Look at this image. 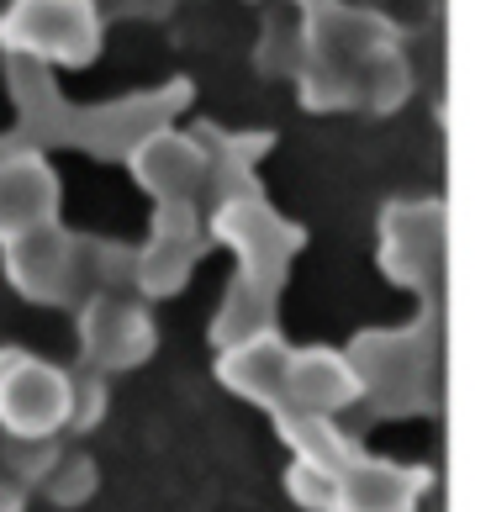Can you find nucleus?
<instances>
[{"label":"nucleus","instance_id":"nucleus-1","mask_svg":"<svg viewBox=\"0 0 491 512\" xmlns=\"http://www.w3.org/2000/svg\"><path fill=\"white\" fill-rule=\"evenodd\" d=\"M0 423L11 439H53L69 423V375L6 349L0 354Z\"/></svg>","mask_w":491,"mask_h":512},{"label":"nucleus","instance_id":"nucleus-2","mask_svg":"<svg viewBox=\"0 0 491 512\" xmlns=\"http://www.w3.org/2000/svg\"><path fill=\"white\" fill-rule=\"evenodd\" d=\"M423 476H407L402 465L386 460H354L338 470V507L333 512H412Z\"/></svg>","mask_w":491,"mask_h":512},{"label":"nucleus","instance_id":"nucleus-3","mask_svg":"<svg viewBox=\"0 0 491 512\" xmlns=\"http://www.w3.org/2000/svg\"><path fill=\"white\" fill-rule=\"evenodd\" d=\"M286 396H296L307 412H333L354 396V375L333 354H301L286 365Z\"/></svg>","mask_w":491,"mask_h":512},{"label":"nucleus","instance_id":"nucleus-4","mask_svg":"<svg viewBox=\"0 0 491 512\" xmlns=\"http://www.w3.org/2000/svg\"><path fill=\"white\" fill-rule=\"evenodd\" d=\"M222 375H228L233 391L254 396V402H280L286 396V354L280 349H243L238 359L222 365Z\"/></svg>","mask_w":491,"mask_h":512},{"label":"nucleus","instance_id":"nucleus-5","mask_svg":"<svg viewBox=\"0 0 491 512\" xmlns=\"http://www.w3.org/2000/svg\"><path fill=\"white\" fill-rule=\"evenodd\" d=\"M286 486H291V497L307 507V512H333L338 507V470H323V465H312V460H296Z\"/></svg>","mask_w":491,"mask_h":512},{"label":"nucleus","instance_id":"nucleus-6","mask_svg":"<svg viewBox=\"0 0 491 512\" xmlns=\"http://www.w3.org/2000/svg\"><path fill=\"white\" fill-rule=\"evenodd\" d=\"M6 465H11V481H48V470L59 465V444L53 439H11L6 444Z\"/></svg>","mask_w":491,"mask_h":512},{"label":"nucleus","instance_id":"nucleus-7","mask_svg":"<svg viewBox=\"0 0 491 512\" xmlns=\"http://www.w3.org/2000/svg\"><path fill=\"white\" fill-rule=\"evenodd\" d=\"M90 486H96V470H90V460H59V465L48 470V497L64 502V507L85 502Z\"/></svg>","mask_w":491,"mask_h":512},{"label":"nucleus","instance_id":"nucleus-8","mask_svg":"<svg viewBox=\"0 0 491 512\" xmlns=\"http://www.w3.org/2000/svg\"><path fill=\"white\" fill-rule=\"evenodd\" d=\"M101 407H106V391H101V381H69V428H96V417H101Z\"/></svg>","mask_w":491,"mask_h":512},{"label":"nucleus","instance_id":"nucleus-9","mask_svg":"<svg viewBox=\"0 0 491 512\" xmlns=\"http://www.w3.org/2000/svg\"><path fill=\"white\" fill-rule=\"evenodd\" d=\"M22 507H27V491L11 476H0V512H22Z\"/></svg>","mask_w":491,"mask_h":512}]
</instances>
